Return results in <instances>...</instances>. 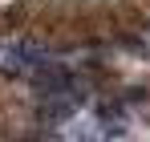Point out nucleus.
I'll list each match as a JSON object with an SVG mask.
<instances>
[{
	"label": "nucleus",
	"instance_id": "obj_1",
	"mask_svg": "<svg viewBox=\"0 0 150 142\" xmlns=\"http://www.w3.org/2000/svg\"><path fill=\"white\" fill-rule=\"evenodd\" d=\"M45 61H49V53L33 41H0V69L4 73H33Z\"/></svg>",
	"mask_w": 150,
	"mask_h": 142
}]
</instances>
